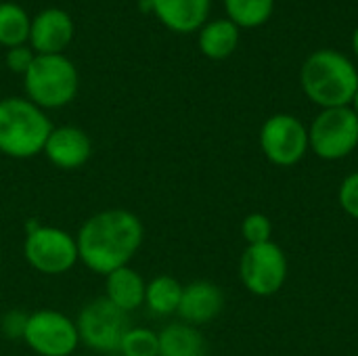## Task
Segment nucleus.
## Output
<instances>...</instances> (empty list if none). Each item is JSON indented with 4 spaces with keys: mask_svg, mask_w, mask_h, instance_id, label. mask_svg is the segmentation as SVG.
I'll list each match as a JSON object with an SVG mask.
<instances>
[{
    "mask_svg": "<svg viewBox=\"0 0 358 356\" xmlns=\"http://www.w3.org/2000/svg\"><path fill=\"white\" fill-rule=\"evenodd\" d=\"M145 239L141 218L124 208H109L88 216L76 233L80 262L94 275H109L128 266Z\"/></svg>",
    "mask_w": 358,
    "mask_h": 356,
    "instance_id": "1",
    "label": "nucleus"
},
{
    "mask_svg": "<svg viewBox=\"0 0 358 356\" xmlns=\"http://www.w3.org/2000/svg\"><path fill=\"white\" fill-rule=\"evenodd\" d=\"M300 84L304 94L321 109L350 107L358 88V69L346 55L321 48L306 57Z\"/></svg>",
    "mask_w": 358,
    "mask_h": 356,
    "instance_id": "2",
    "label": "nucleus"
},
{
    "mask_svg": "<svg viewBox=\"0 0 358 356\" xmlns=\"http://www.w3.org/2000/svg\"><path fill=\"white\" fill-rule=\"evenodd\" d=\"M52 124L44 109L23 97L0 99V153L10 159H31L44 151Z\"/></svg>",
    "mask_w": 358,
    "mask_h": 356,
    "instance_id": "3",
    "label": "nucleus"
},
{
    "mask_svg": "<svg viewBox=\"0 0 358 356\" xmlns=\"http://www.w3.org/2000/svg\"><path fill=\"white\" fill-rule=\"evenodd\" d=\"M23 88L25 99L40 109H61L76 99L80 76L65 55H36L23 76Z\"/></svg>",
    "mask_w": 358,
    "mask_h": 356,
    "instance_id": "4",
    "label": "nucleus"
},
{
    "mask_svg": "<svg viewBox=\"0 0 358 356\" xmlns=\"http://www.w3.org/2000/svg\"><path fill=\"white\" fill-rule=\"evenodd\" d=\"M23 258L36 273L46 277H61L80 262L76 235L59 227L27 222Z\"/></svg>",
    "mask_w": 358,
    "mask_h": 356,
    "instance_id": "5",
    "label": "nucleus"
},
{
    "mask_svg": "<svg viewBox=\"0 0 358 356\" xmlns=\"http://www.w3.org/2000/svg\"><path fill=\"white\" fill-rule=\"evenodd\" d=\"M80 344L96 355H117L120 342L130 327L128 315L103 296L86 302L76 319Z\"/></svg>",
    "mask_w": 358,
    "mask_h": 356,
    "instance_id": "6",
    "label": "nucleus"
},
{
    "mask_svg": "<svg viewBox=\"0 0 358 356\" xmlns=\"http://www.w3.org/2000/svg\"><path fill=\"white\" fill-rule=\"evenodd\" d=\"M308 145L325 162L348 157L358 147V115L350 107L323 109L308 128Z\"/></svg>",
    "mask_w": 358,
    "mask_h": 356,
    "instance_id": "7",
    "label": "nucleus"
},
{
    "mask_svg": "<svg viewBox=\"0 0 358 356\" xmlns=\"http://www.w3.org/2000/svg\"><path fill=\"white\" fill-rule=\"evenodd\" d=\"M23 342L38 356H73L80 346L76 319L52 308L29 313Z\"/></svg>",
    "mask_w": 358,
    "mask_h": 356,
    "instance_id": "8",
    "label": "nucleus"
},
{
    "mask_svg": "<svg viewBox=\"0 0 358 356\" xmlns=\"http://www.w3.org/2000/svg\"><path fill=\"white\" fill-rule=\"evenodd\" d=\"M239 279L254 296H275L287 279L285 252L273 241L248 245L239 260Z\"/></svg>",
    "mask_w": 358,
    "mask_h": 356,
    "instance_id": "9",
    "label": "nucleus"
},
{
    "mask_svg": "<svg viewBox=\"0 0 358 356\" xmlns=\"http://www.w3.org/2000/svg\"><path fill=\"white\" fill-rule=\"evenodd\" d=\"M260 149L279 168L296 166L308 153V128L292 113H275L260 128Z\"/></svg>",
    "mask_w": 358,
    "mask_h": 356,
    "instance_id": "10",
    "label": "nucleus"
},
{
    "mask_svg": "<svg viewBox=\"0 0 358 356\" xmlns=\"http://www.w3.org/2000/svg\"><path fill=\"white\" fill-rule=\"evenodd\" d=\"M73 38V21L61 8L40 10L29 25V46L36 55H63Z\"/></svg>",
    "mask_w": 358,
    "mask_h": 356,
    "instance_id": "11",
    "label": "nucleus"
},
{
    "mask_svg": "<svg viewBox=\"0 0 358 356\" xmlns=\"http://www.w3.org/2000/svg\"><path fill=\"white\" fill-rule=\"evenodd\" d=\"M42 153L59 170H78L90 159L92 141L78 126H59L52 128Z\"/></svg>",
    "mask_w": 358,
    "mask_h": 356,
    "instance_id": "12",
    "label": "nucleus"
},
{
    "mask_svg": "<svg viewBox=\"0 0 358 356\" xmlns=\"http://www.w3.org/2000/svg\"><path fill=\"white\" fill-rule=\"evenodd\" d=\"M222 308H224L222 290L212 281L199 279L182 287V298L176 315L182 319V323L201 327L212 323L222 313Z\"/></svg>",
    "mask_w": 358,
    "mask_h": 356,
    "instance_id": "13",
    "label": "nucleus"
},
{
    "mask_svg": "<svg viewBox=\"0 0 358 356\" xmlns=\"http://www.w3.org/2000/svg\"><path fill=\"white\" fill-rule=\"evenodd\" d=\"M212 0H151L155 17L176 34H193L208 23Z\"/></svg>",
    "mask_w": 358,
    "mask_h": 356,
    "instance_id": "14",
    "label": "nucleus"
},
{
    "mask_svg": "<svg viewBox=\"0 0 358 356\" xmlns=\"http://www.w3.org/2000/svg\"><path fill=\"white\" fill-rule=\"evenodd\" d=\"M145 290L147 281L138 271H134L130 264L122 266L109 275H105V300L111 302L122 313L130 315L132 311H138L145 306Z\"/></svg>",
    "mask_w": 358,
    "mask_h": 356,
    "instance_id": "15",
    "label": "nucleus"
},
{
    "mask_svg": "<svg viewBox=\"0 0 358 356\" xmlns=\"http://www.w3.org/2000/svg\"><path fill=\"white\" fill-rule=\"evenodd\" d=\"M159 338V355L157 356H208V344L199 327L189 323H170L162 332Z\"/></svg>",
    "mask_w": 358,
    "mask_h": 356,
    "instance_id": "16",
    "label": "nucleus"
},
{
    "mask_svg": "<svg viewBox=\"0 0 358 356\" xmlns=\"http://www.w3.org/2000/svg\"><path fill=\"white\" fill-rule=\"evenodd\" d=\"M199 50L212 59L222 61L231 57L239 44V27L231 19H216L199 29Z\"/></svg>",
    "mask_w": 358,
    "mask_h": 356,
    "instance_id": "17",
    "label": "nucleus"
},
{
    "mask_svg": "<svg viewBox=\"0 0 358 356\" xmlns=\"http://www.w3.org/2000/svg\"><path fill=\"white\" fill-rule=\"evenodd\" d=\"M182 283L170 275H157L147 281L145 290V306L157 317H170L178 313L182 298Z\"/></svg>",
    "mask_w": 358,
    "mask_h": 356,
    "instance_id": "18",
    "label": "nucleus"
},
{
    "mask_svg": "<svg viewBox=\"0 0 358 356\" xmlns=\"http://www.w3.org/2000/svg\"><path fill=\"white\" fill-rule=\"evenodd\" d=\"M31 19L15 2H0V44L6 48L23 46L29 40Z\"/></svg>",
    "mask_w": 358,
    "mask_h": 356,
    "instance_id": "19",
    "label": "nucleus"
},
{
    "mask_svg": "<svg viewBox=\"0 0 358 356\" xmlns=\"http://www.w3.org/2000/svg\"><path fill=\"white\" fill-rule=\"evenodd\" d=\"M224 8L229 19L239 29H252L264 25L271 19L275 0H224Z\"/></svg>",
    "mask_w": 358,
    "mask_h": 356,
    "instance_id": "20",
    "label": "nucleus"
},
{
    "mask_svg": "<svg viewBox=\"0 0 358 356\" xmlns=\"http://www.w3.org/2000/svg\"><path fill=\"white\" fill-rule=\"evenodd\" d=\"M120 356H157L159 355V338L157 332L141 325H130L120 342Z\"/></svg>",
    "mask_w": 358,
    "mask_h": 356,
    "instance_id": "21",
    "label": "nucleus"
},
{
    "mask_svg": "<svg viewBox=\"0 0 358 356\" xmlns=\"http://www.w3.org/2000/svg\"><path fill=\"white\" fill-rule=\"evenodd\" d=\"M241 235L248 241V245L266 243L273 237V222L266 214H260V212L248 214L241 222Z\"/></svg>",
    "mask_w": 358,
    "mask_h": 356,
    "instance_id": "22",
    "label": "nucleus"
},
{
    "mask_svg": "<svg viewBox=\"0 0 358 356\" xmlns=\"http://www.w3.org/2000/svg\"><path fill=\"white\" fill-rule=\"evenodd\" d=\"M338 201L342 206V210L350 216V218H357L358 220V170L348 174L342 185H340V191H338Z\"/></svg>",
    "mask_w": 358,
    "mask_h": 356,
    "instance_id": "23",
    "label": "nucleus"
},
{
    "mask_svg": "<svg viewBox=\"0 0 358 356\" xmlns=\"http://www.w3.org/2000/svg\"><path fill=\"white\" fill-rule=\"evenodd\" d=\"M27 319L29 315L23 311H8L0 317V334L15 342V340H23L25 336V327H27Z\"/></svg>",
    "mask_w": 358,
    "mask_h": 356,
    "instance_id": "24",
    "label": "nucleus"
},
{
    "mask_svg": "<svg viewBox=\"0 0 358 356\" xmlns=\"http://www.w3.org/2000/svg\"><path fill=\"white\" fill-rule=\"evenodd\" d=\"M36 59V52L31 50V46H15V48H8L6 52V65L13 73H21L25 76V71L29 69V65L34 63Z\"/></svg>",
    "mask_w": 358,
    "mask_h": 356,
    "instance_id": "25",
    "label": "nucleus"
},
{
    "mask_svg": "<svg viewBox=\"0 0 358 356\" xmlns=\"http://www.w3.org/2000/svg\"><path fill=\"white\" fill-rule=\"evenodd\" d=\"M352 50H355V55H357L358 59V27L355 29V34H352Z\"/></svg>",
    "mask_w": 358,
    "mask_h": 356,
    "instance_id": "26",
    "label": "nucleus"
},
{
    "mask_svg": "<svg viewBox=\"0 0 358 356\" xmlns=\"http://www.w3.org/2000/svg\"><path fill=\"white\" fill-rule=\"evenodd\" d=\"M350 109L355 111L358 115V88H357V92H355V97H352V103H350Z\"/></svg>",
    "mask_w": 358,
    "mask_h": 356,
    "instance_id": "27",
    "label": "nucleus"
},
{
    "mask_svg": "<svg viewBox=\"0 0 358 356\" xmlns=\"http://www.w3.org/2000/svg\"><path fill=\"white\" fill-rule=\"evenodd\" d=\"M73 356H94V355H73Z\"/></svg>",
    "mask_w": 358,
    "mask_h": 356,
    "instance_id": "28",
    "label": "nucleus"
},
{
    "mask_svg": "<svg viewBox=\"0 0 358 356\" xmlns=\"http://www.w3.org/2000/svg\"><path fill=\"white\" fill-rule=\"evenodd\" d=\"M115 356H120V355H115Z\"/></svg>",
    "mask_w": 358,
    "mask_h": 356,
    "instance_id": "29",
    "label": "nucleus"
}]
</instances>
